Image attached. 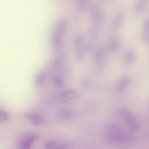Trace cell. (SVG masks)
Instances as JSON below:
<instances>
[{"instance_id": "6da1fadb", "label": "cell", "mask_w": 149, "mask_h": 149, "mask_svg": "<svg viewBox=\"0 0 149 149\" xmlns=\"http://www.w3.org/2000/svg\"><path fill=\"white\" fill-rule=\"evenodd\" d=\"M68 24L67 19L63 18L59 21L56 26L52 34V39L54 47L58 49L61 45L62 37Z\"/></svg>"}, {"instance_id": "7a4b0ae2", "label": "cell", "mask_w": 149, "mask_h": 149, "mask_svg": "<svg viewBox=\"0 0 149 149\" xmlns=\"http://www.w3.org/2000/svg\"><path fill=\"white\" fill-rule=\"evenodd\" d=\"M117 115L125 122L128 127L132 131H136L139 130V122L128 110L125 109L119 110L117 112Z\"/></svg>"}, {"instance_id": "3957f363", "label": "cell", "mask_w": 149, "mask_h": 149, "mask_svg": "<svg viewBox=\"0 0 149 149\" xmlns=\"http://www.w3.org/2000/svg\"><path fill=\"white\" fill-rule=\"evenodd\" d=\"M108 141L114 143L133 144L137 141V138L135 135L121 132L107 137Z\"/></svg>"}, {"instance_id": "277c9868", "label": "cell", "mask_w": 149, "mask_h": 149, "mask_svg": "<svg viewBox=\"0 0 149 149\" xmlns=\"http://www.w3.org/2000/svg\"><path fill=\"white\" fill-rule=\"evenodd\" d=\"M80 96L77 91L73 89H68L62 92L60 94V100L65 103L75 105L80 99Z\"/></svg>"}, {"instance_id": "5b68a950", "label": "cell", "mask_w": 149, "mask_h": 149, "mask_svg": "<svg viewBox=\"0 0 149 149\" xmlns=\"http://www.w3.org/2000/svg\"><path fill=\"white\" fill-rule=\"evenodd\" d=\"M39 137L38 134L35 133H28L24 135L19 140V146L20 148H30L33 144Z\"/></svg>"}, {"instance_id": "8992f818", "label": "cell", "mask_w": 149, "mask_h": 149, "mask_svg": "<svg viewBox=\"0 0 149 149\" xmlns=\"http://www.w3.org/2000/svg\"><path fill=\"white\" fill-rule=\"evenodd\" d=\"M90 13L93 25L95 26H99L102 20V14L99 7L95 5L92 6L91 7Z\"/></svg>"}, {"instance_id": "52a82bcc", "label": "cell", "mask_w": 149, "mask_h": 149, "mask_svg": "<svg viewBox=\"0 0 149 149\" xmlns=\"http://www.w3.org/2000/svg\"><path fill=\"white\" fill-rule=\"evenodd\" d=\"M130 81L129 76L125 75L121 77L116 81L115 84V89L117 93H123L125 91Z\"/></svg>"}, {"instance_id": "ba28073f", "label": "cell", "mask_w": 149, "mask_h": 149, "mask_svg": "<svg viewBox=\"0 0 149 149\" xmlns=\"http://www.w3.org/2000/svg\"><path fill=\"white\" fill-rule=\"evenodd\" d=\"M25 117L36 126L41 125L43 123L44 119L40 114L35 112H28L24 114Z\"/></svg>"}, {"instance_id": "9c48e42d", "label": "cell", "mask_w": 149, "mask_h": 149, "mask_svg": "<svg viewBox=\"0 0 149 149\" xmlns=\"http://www.w3.org/2000/svg\"><path fill=\"white\" fill-rule=\"evenodd\" d=\"M124 13L121 10L116 12L113 18L112 28L113 30H116L120 28L123 25L125 19Z\"/></svg>"}, {"instance_id": "30bf717a", "label": "cell", "mask_w": 149, "mask_h": 149, "mask_svg": "<svg viewBox=\"0 0 149 149\" xmlns=\"http://www.w3.org/2000/svg\"><path fill=\"white\" fill-rule=\"evenodd\" d=\"M52 70L54 72L51 77L52 83L55 86L61 87L64 84V78L62 74L58 72L59 69Z\"/></svg>"}, {"instance_id": "8fae6325", "label": "cell", "mask_w": 149, "mask_h": 149, "mask_svg": "<svg viewBox=\"0 0 149 149\" xmlns=\"http://www.w3.org/2000/svg\"><path fill=\"white\" fill-rule=\"evenodd\" d=\"M71 145L70 142L59 143L55 141L50 140L45 143L44 147L47 149H63L68 148Z\"/></svg>"}, {"instance_id": "7c38bea8", "label": "cell", "mask_w": 149, "mask_h": 149, "mask_svg": "<svg viewBox=\"0 0 149 149\" xmlns=\"http://www.w3.org/2000/svg\"><path fill=\"white\" fill-rule=\"evenodd\" d=\"M107 137L123 132L120 126L116 123H113L108 125L106 128Z\"/></svg>"}, {"instance_id": "4fadbf2b", "label": "cell", "mask_w": 149, "mask_h": 149, "mask_svg": "<svg viewBox=\"0 0 149 149\" xmlns=\"http://www.w3.org/2000/svg\"><path fill=\"white\" fill-rule=\"evenodd\" d=\"M46 79V75L44 69H42L36 74L34 80L35 85L37 87L42 86L45 83Z\"/></svg>"}, {"instance_id": "5bb4252c", "label": "cell", "mask_w": 149, "mask_h": 149, "mask_svg": "<svg viewBox=\"0 0 149 149\" xmlns=\"http://www.w3.org/2000/svg\"><path fill=\"white\" fill-rule=\"evenodd\" d=\"M121 45V40L118 36H113L109 39L108 42L109 49L112 51L118 49Z\"/></svg>"}, {"instance_id": "9a60e30c", "label": "cell", "mask_w": 149, "mask_h": 149, "mask_svg": "<svg viewBox=\"0 0 149 149\" xmlns=\"http://www.w3.org/2000/svg\"><path fill=\"white\" fill-rule=\"evenodd\" d=\"M76 114V113L74 110L66 109L60 111L58 115L59 117L62 119L68 120L74 118Z\"/></svg>"}, {"instance_id": "2e32d148", "label": "cell", "mask_w": 149, "mask_h": 149, "mask_svg": "<svg viewBox=\"0 0 149 149\" xmlns=\"http://www.w3.org/2000/svg\"><path fill=\"white\" fill-rule=\"evenodd\" d=\"M146 7V0H136L134 9L136 13L139 14L143 13L145 11Z\"/></svg>"}, {"instance_id": "e0dca14e", "label": "cell", "mask_w": 149, "mask_h": 149, "mask_svg": "<svg viewBox=\"0 0 149 149\" xmlns=\"http://www.w3.org/2000/svg\"><path fill=\"white\" fill-rule=\"evenodd\" d=\"M104 50L103 48L100 47L97 49L95 51L94 60L95 62L99 63L103 58L104 55Z\"/></svg>"}, {"instance_id": "ac0fdd59", "label": "cell", "mask_w": 149, "mask_h": 149, "mask_svg": "<svg viewBox=\"0 0 149 149\" xmlns=\"http://www.w3.org/2000/svg\"><path fill=\"white\" fill-rule=\"evenodd\" d=\"M74 44L76 48V52H82L81 49L82 45V36L81 34L78 33L75 36Z\"/></svg>"}, {"instance_id": "d6986e66", "label": "cell", "mask_w": 149, "mask_h": 149, "mask_svg": "<svg viewBox=\"0 0 149 149\" xmlns=\"http://www.w3.org/2000/svg\"><path fill=\"white\" fill-rule=\"evenodd\" d=\"M90 0H76L77 5L79 10L85 12L88 9Z\"/></svg>"}, {"instance_id": "ffe728a7", "label": "cell", "mask_w": 149, "mask_h": 149, "mask_svg": "<svg viewBox=\"0 0 149 149\" xmlns=\"http://www.w3.org/2000/svg\"><path fill=\"white\" fill-rule=\"evenodd\" d=\"M124 58L125 61L128 63L131 64L135 61V54L132 51H129L126 53Z\"/></svg>"}, {"instance_id": "44dd1931", "label": "cell", "mask_w": 149, "mask_h": 149, "mask_svg": "<svg viewBox=\"0 0 149 149\" xmlns=\"http://www.w3.org/2000/svg\"><path fill=\"white\" fill-rule=\"evenodd\" d=\"M10 115L3 110H0V122H4L9 120L11 118Z\"/></svg>"}, {"instance_id": "7402d4cb", "label": "cell", "mask_w": 149, "mask_h": 149, "mask_svg": "<svg viewBox=\"0 0 149 149\" xmlns=\"http://www.w3.org/2000/svg\"><path fill=\"white\" fill-rule=\"evenodd\" d=\"M140 37L142 40L148 43L149 42V30L143 29L140 34Z\"/></svg>"}, {"instance_id": "603a6c76", "label": "cell", "mask_w": 149, "mask_h": 149, "mask_svg": "<svg viewBox=\"0 0 149 149\" xmlns=\"http://www.w3.org/2000/svg\"><path fill=\"white\" fill-rule=\"evenodd\" d=\"M149 23L148 19L145 21L143 25V29L149 30Z\"/></svg>"}, {"instance_id": "cb8c5ba5", "label": "cell", "mask_w": 149, "mask_h": 149, "mask_svg": "<svg viewBox=\"0 0 149 149\" xmlns=\"http://www.w3.org/2000/svg\"><path fill=\"white\" fill-rule=\"evenodd\" d=\"M89 82L87 80L84 81L83 82V84L84 86H88L89 85Z\"/></svg>"}]
</instances>
